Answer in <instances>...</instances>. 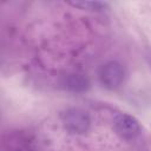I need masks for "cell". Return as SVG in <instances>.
<instances>
[{"label":"cell","mask_w":151,"mask_h":151,"mask_svg":"<svg viewBox=\"0 0 151 151\" xmlns=\"http://www.w3.org/2000/svg\"><path fill=\"white\" fill-rule=\"evenodd\" d=\"M99 81L107 90H117L125 80V70L117 61H110L99 70Z\"/></svg>","instance_id":"1"},{"label":"cell","mask_w":151,"mask_h":151,"mask_svg":"<svg viewBox=\"0 0 151 151\" xmlns=\"http://www.w3.org/2000/svg\"><path fill=\"white\" fill-rule=\"evenodd\" d=\"M113 129L116 133L125 140L134 139L142 130L139 122L127 113H119L116 116L113 120Z\"/></svg>","instance_id":"2"},{"label":"cell","mask_w":151,"mask_h":151,"mask_svg":"<svg viewBox=\"0 0 151 151\" xmlns=\"http://www.w3.org/2000/svg\"><path fill=\"white\" fill-rule=\"evenodd\" d=\"M61 118L64 126L72 133H84L90 127V118L87 113L79 109L66 110Z\"/></svg>","instance_id":"3"},{"label":"cell","mask_w":151,"mask_h":151,"mask_svg":"<svg viewBox=\"0 0 151 151\" xmlns=\"http://www.w3.org/2000/svg\"><path fill=\"white\" fill-rule=\"evenodd\" d=\"M71 5L76 6V7H81V8H86V9H101L103 7H105L104 4L101 2H93V1H80V2H70Z\"/></svg>","instance_id":"4"}]
</instances>
